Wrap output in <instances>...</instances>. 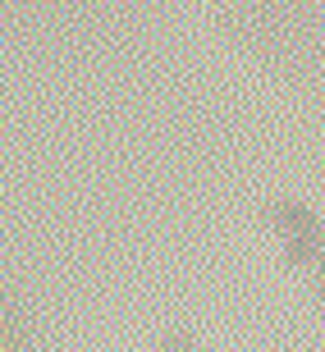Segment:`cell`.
I'll return each instance as SVG.
<instances>
[{"label":"cell","instance_id":"6da1fadb","mask_svg":"<svg viewBox=\"0 0 325 352\" xmlns=\"http://www.w3.org/2000/svg\"><path fill=\"white\" fill-rule=\"evenodd\" d=\"M275 229H280V243H284L293 270H298L307 284L325 288V248H321V229H316L312 210L284 201V206H275Z\"/></svg>","mask_w":325,"mask_h":352}]
</instances>
